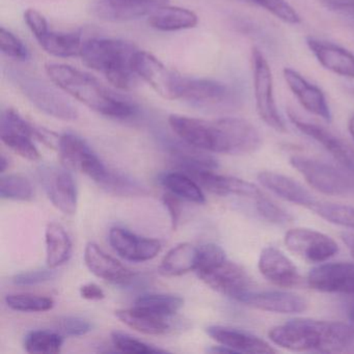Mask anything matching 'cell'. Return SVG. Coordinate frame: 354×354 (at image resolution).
<instances>
[{
	"label": "cell",
	"mask_w": 354,
	"mask_h": 354,
	"mask_svg": "<svg viewBox=\"0 0 354 354\" xmlns=\"http://www.w3.org/2000/svg\"><path fill=\"white\" fill-rule=\"evenodd\" d=\"M269 337L292 351L354 353V327L343 322L294 319L273 327Z\"/></svg>",
	"instance_id": "1"
},
{
	"label": "cell",
	"mask_w": 354,
	"mask_h": 354,
	"mask_svg": "<svg viewBox=\"0 0 354 354\" xmlns=\"http://www.w3.org/2000/svg\"><path fill=\"white\" fill-rule=\"evenodd\" d=\"M46 73L59 90L104 117L125 120L138 113L136 103L113 92L86 72L64 64H48Z\"/></svg>",
	"instance_id": "2"
},
{
	"label": "cell",
	"mask_w": 354,
	"mask_h": 354,
	"mask_svg": "<svg viewBox=\"0 0 354 354\" xmlns=\"http://www.w3.org/2000/svg\"><path fill=\"white\" fill-rule=\"evenodd\" d=\"M138 50L133 44L123 40L90 39L84 43L80 57L84 65L102 74L115 88L128 91L136 80L133 59Z\"/></svg>",
	"instance_id": "3"
},
{
	"label": "cell",
	"mask_w": 354,
	"mask_h": 354,
	"mask_svg": "<svg viewBox=\"0 0 354 354\" xmlns=\"http://www.w3.org/2000/svg\"><path fill=\"white\" fill-rule=\"evenodd\" d=\"M260 132L250 122L240 118H221L206 121V149L208 152L244 155L260 148Z\"/></svg>",
	"instance_id": "4"
},
{
	"label": "cell",
	"mask_w": 354,
	"mask_h": 354,
	"mask_svg": "<svg viewBox=\"0 0 354 354\" xmlns=\"http://www.w3.org/2000/svg\"><path fill=\"white\" fill-rule=\"evenodd\" d=\"M252 64L257 113L267 126L283 133L287 131V126L275 102L272 71L258 47H252Z\"/></svg>",
	"instance_id": "5"
},
{
	"label": "cell",
	"mask_w": 354,
	"mask_h": 354,
	"mask_svg": "<svg viewBox=\"0 0 354 354\" xmlns=\"http://www.w3.org/2000/svg\"><path fill=\"white\" fill-rule=\"evenodd\" d=\"M14 80L24 96L46 115L62 121H75L78 113L71 102L59 91L28 74L14 73Z\"/></svg>",
	"instance_id": "6"
},
{
	"label": "cell",
	"mask_w": 354,
	"mask_h": 354,
	"mask_svg": "<svg viewBox=\"0 0 354 354\" xmlns=\"http://www.w3.org/2000/svg\"><path fill=\"white\" fill-rule=\"evenodd\" d=\"M290 163L308 184L318 192L329 196L354 194V178L335 167L306 156H292Z\"/></svg>",
	"instance_id": "7"
},
{
	"label": "cell",
	"mask_w": 354,
	"mask_h": 354,
	"mask_svg": "<svg viewBox=\"0 0 354 354\" xmlns=\"http://www.w3.org/2000/svg\"><path fill=\"white\" fill-rule=\"evenodd\" d=\"M136 75L167 100H180L185 77L167 68L157 57L144 50L136 51L133 59Z\"/></svg>",
	"instance_id": "8"
},
{
	"label": "cell",
	"mask_w": 354,
	"mask_h": 354,
	"mask_svg": "<svg viewBox=\"0 0 354 354\" xmlns=\"http://www.w3.org/2000/svg\"><path fill=\"white\" fill-rule=\"evenodd\" d=\"M180 100L206 111H221L238 102L235 91L227 84L217 80L188 77L184 80Z\"/></svg>",
	"instance_id": "9"
},
{
	"label": "cell",
	"mask_w": 354,
	"mask_h": 354,
	"mask_svg": "<svg viewBox=\"0 0 354 354\" xmlns=\"http://www.w3.org/2000/svg\"><path fill=\"white\" fill-rule=\"evenodd\" d=\"M57 149L64 167L88 176L97 184L102 181L109 171L88 142L76 134L59 136Z\"/></svg>",
	"instance_id": "10"
},
{
	"label": "cell",
	"mask_w": 354,
	"mask_h": 354,
	"mask_svg": "<svg viewBox=\"0 0 354 354\" xmlns=\"http://www.w3.org/2000/svg\"><path fill=\"white\" fill-rule=\"evenodd\" d=\"M40 128L35 127L12 109H5L0 118V138L6 146L30 161L40 158L32 140H38Z\"/></svg>",
	"instance_id": "11"
},
{
	"label": "cell",
	"mask_w": 354,
	"mask_h": 354,
	"mask_svg": "<svg viewBox=\"0 0 354 354\" xmlns=\"http://www.w3.org/2000/svg\"><path fill=\"white\" fill-rule=\"evenodd\" d=\"M38 174L53 206L64 214H74L77 209V188L70 169L65 167L43 165Z\"/></svg>",
	"instance_id": "12"
},
{
	"label": "cell",
	"mask_w": 354,
	"mask_h": 354,
	"mask_svg": "<svg viewBox=\"0 0 354 354\" xmlns=\"http://www.w3.org/2000/svg\"><path fill=\"white\" fill-rule=\"evenodd\" d=\"M198 277L211 289L237 302H241L244 296L252 290V281L246 271L227 259L201 273Z\"/></svg>",
	"instance_id": "13"
},
{
	"label": "cell",
	"mask_w": 354,
	"mask_h": 354,
	"mask_svg": "<svg viewBox=\"0 0 354 354\" xmlns=\"http://www.w3.org/2000/svg\"><path fill=\"white\" fill-rule=\"evenodd\" d=\"M285 244L292 252L313 263L325 262L339 250L337 244L329 236L301 227L288 231Z\"/></svg>",
	"instance_id": "14"
},
{
	"label": "cell",
	"mask_w": 354,
	"mask_h": 354,
	"mask_svg": "<svg viewBox=\"0 0 354 354\" xmlns=\"http://www.w3.org/2000/svg\"><path fill=\"white\" fill-rule=\"evenodd\" d=\"M181 171L192 177L201 187L217 196H246L254 200L262 194V192L250 182L229 176L219 175L215 173L214 169L185 167Z\"/></svg>",
	"instance_id": "15"
},
{
	"label": "cell",
	"mask_w": 354,
	"mask_h": 354,
	"mask_svg": "<svg viewBox=\"0 0 354 354\" xmlns=\"http://www.w3.org/2000/svg\"><path fill=\"white\" fill-rule=\"evenodd\" d=\"M308 283L317 291L354 295V263L319 265L308 273Z\"/></svg>",
	"instance_id": "16"
},
{
	"label": "cell",
	"mask_w": 354,
	"mask_h": 354,
	"mask_svg": "<svg viewBox=\"0 0 354 354\" xmlns=\"http://www.w3.org/2000/svg\"><path fill=\"white\" fill-rule=\"evenodd\" d=\"M288 117H289L291 123L301 133L320 144L327 152L330 153L331 156L335 160L339 161L348 171L354 173V149H352L349 145L346 144L344 140L337 138L326 128L316 125V124L302 121L299 117H297L292 111H288Z\"/></svg>",
	"instance_id": "17"
},
{
	"label": "cell",
	"mask_w": 354,
	"mask_h": 354,
	"mask_svg": "<svg viewBox=\"0 0 354 354\" xmlns=\"http://www.w3.org/2000/svg\"><path fill=\"white\" fill-rule=\"evenodd\" d=\"M109 243L120 257L130 262L152 260L161 250L158 240L140 237L122 227L111 230Z\"/></svg>",
	"instance_id": "18"
},
{
	"label": "cell",
	"mask_w": 354,
	"mask_h": 354,
	"mask_svg": "<svg viewBox=\"0 0 354 354\" xmlns=\"http://www.w3.org/2000/svg\"><path fill=\"white\" fill-rule=\"evenodd\" d=\"M283 74L286 84L306 111L324 121L331 122L333 115L326 97L318 86L310 84L301 74L291 68H285Z\"/></svg>",
	"instance_id": "19"
},
{
	"label": "cell",
	"mask_w": 354,
	"mask_h": 354,
	"mask_svg": "<svg viewBox=\"0 0 354 354\" xmlns=\"http://www.w3.org/2000/svg\"><path fill=\"white\" fill-rule=\"evenodd\" d=\"M258 266L263 277L279 287H295L301 281L295 265L281 250L273 246L261 252Z\"/></svg>",
	"instance_id": "20"
},
{
	"label": "cell",
	"mask_w": 354,
	"mask_h": 354,
	"mask_svg": "<svg viewBox=\"0 0 354 354\" xmlns=\"http://www.w3.org/2000/svg\"><path fill=\"white\" fill-rule=\"evenodd\" d=\"M240 304L265 312L279 314H298L308 308V302L295 293L286 291H252L248 292Z\"/></svg>",
	"instance_id": "21"
},
{
	"label": "cell",
	"mask_w": 354,
	"mask_h": 354,
	"mask_svg": "<svg viewBox=\"0 0 354 354\" xmlns=\"http://www.w3.org/2000/svg\"><path fill=\"white\" fill-rule=\"evenodd\" d=\"M306 45L324 69L354 80V55L347 49L319 39L308 37Z\"/></svg>",
	"instance_id": "22"
},
{
	"label": "cell",
	"mask_w": 354,
	"mask_h": 354,
	"mask_svg": "<svg viewBox=\"0 0 354 354\" xmlns=\"http://www.w3.org/2000/svg\"><path fill=\"white\" fill-rule=\"evenodd\" d=\"M207 333L219 345L235 350L237 353H275L266 341L254 333L235 327L213 325L207 328Z\"/></svg>",
	"instance_id": "23"
},
{
	"label": "cell",
	"mask_w": 354,
	"mask_h": 354,
	"mask_svg": "<svg viewBox=\"0 0 354 354\" xmlns=\"http://www.w3.org/2000/svg\"><path fill=\"white\" fill-rule=\"evenodd\" d=\"M84 262L91 272L99 279L113 283H126L133 279L134 274L122 263L107 254L94 242L86 244Z\"/></svg>",
	"instance_id": "24"
},
{
	"label": "cell",
	"mask_w": 354,
	"mask_h": 354,
	"mask_svg": "<svg viewBox=\"0 0 354 354\" xmlns=\"http://www.w3.org/2000/svg\"><path fill=\"white\" fill-rule=\"evenodd\" d=\"M258 180L267 189L292 204L312 209L318 202L304 186L281 174L261 171L258 175Z\"/></svg>",
	"instance_id": "25"
},
{
	"label": "cell",
	"mask_w": 354,
	"mask_h": 354,
	"mask_svg": "<svg viewBox=\"0 0 354 354\" xmlns=\"http://www.w3.org/2000/svg\"><path fill=\"white\" fill-rule=\"evenodd\" d=\"M154 10L134 0H97L93 12L99 19L126 22L150 15Z\"/></svg>",
	"instance_id": "26"
},
{
	"label": "cell",
	"mask_w": 354,
	"mask_h": 354,
	"mask_svg": "<svg viewBox=\"0 0 354 354\" xmlns=\"http://www.w3.org/2000/svg\"><path fill=\"white\" fill-rule=\"evenodd\" d=\"M148 17L149 24L160 32L190 30L198 24V16L194 12L167 5L157 8Z\"/></svg>",
	"instance_id": "27"
},
{
	"label": "cell",
	"mask_w": 354,
	"mask_h": 354,
	"mask_svg": "<svg viewBox=\"0 0 354 354\" xmlns=\"http://www.w3.org/2000/svg\"><path fill=\"white\" fill-rule=\"evenodd\" d=\"M115 316L130 328L145 335H165L169 328L167 317L159 316L136 306L133 308L115 310Z\"/></svg>",
	"instance_id": "28"
},
{
	"label": "cell",
	"mask_w": 354,
	"mask_h": 354,
	"mask_svg": "<svg viewBox=\"0 0 354 354\" xmlns=\"http://www.w3.org/2000/svg\"><path fill=\"white\" fill-rule=\"evenodd\" d=\"M46 263L49 268H57L69 261L72 242L65 227L57 223H48L45 232Z\"/></svg>",
	"instance_id": "29"
},
{
	"label": "cell",
	"mask_w": 354,
	"mask_h": 354,
	"mask_svg": "<svg viewBox=\"0 0 354 354\" xmlns=\"http://www.w3.org/2000/svg\"><path fill=\"white\" fill-rule=\"evenodd\" d=\"M198 248L190 243L178 244L161 261L159 272L165 277H179L196 268Z\"/></svg>",
	"instance_id": "30"
},
{
	"label": "cell",
	"mask_w": 354,
	"mask_h": 354,
	"mask_svg": "<svg viewBox=\"0 0 354 354\" xmlns=\"http://www.w3.org/2000/svg\"><path fill=\"white\" fill-rule=\"evenodd\" d=\"M38 42L49 55L64 59L80 57L84 43L80 32H49L39 39Z\"/></svg>",
	"instance_id": "31"
},
{
	"label": "cell",
	"mask_w": 354,
	"mask_h": 354,
	"mask_svg": "<svg viewBox=\"0 0 354 354\" xmlns=\"http://www.w3.org/2000/svg\"><path fill=\"white\" fill-rule=\"evenodd\" d=\"M160 181L161 184L169 190V192L175 194L181 200L198 205L204 204L206 202L202 187L183 171L182 173L174 171V173L165 174L161 178Z\"/></svg>",
	"instance_id": "32"
},
{
	"label": "cell",
	"mask_w": 354,
	"mask_h": 354,
	"mask_svg": "<svg viewBox=\"0 0 354 354\" xmlns=\"http://www.w3.org/2000/svg\"><path fill=\"white\" fill-rule=\"evenodd\" d=\"M98 185L113 196H138L148 194L147 187L140 182L119 171H107L106 175Z\"/></svg>",
	"instance_id": "33"
},
{
	"label": "cell",
	"mask_w": 354,
	"mask_h": 354,
	"mask_svg": "<svg viewBox=\"0 0 354 354\" xmlns=\"http://www.w3.org/2000/svg\"><path fill=\"white\" fill-rule=\"evenodd\" d=\"M134 306L167 318L181 310L184 300L173 294H148L138 297Z\"/></svg>",
	"instance_id": "34"
},
{
	"label": "cell",
	"mask_w": 354,
	"mask_h": 354,
	"mask_svg": "<svg viewBox=\"0 0 354 354\" xmlns=\"http://www.w3.org/2000/svg\"><path fill=\"white\" fill-rule=\"evenodd\" d=\"M64 345V335L47 330H35L24 339V348L30 353H59Z\"/></svg>",
	"instance_id": "35"
},
{
	"label": "cell",
	"mask_w": 354,
	"mask_h": 354,
	"mask_svg": "<svg viewBox=\"0 0 354 354\" xmlns=\"http://www.w3.org/2000/svg\"><path fill=\"white\" fill-rule=\"evenodd\" d=\"M312 210L333 225L354 230V207L333 203L317 202Z\"/></svg>",
	"instance_id": "36"
},
{
	"label": "cell",
	"mask_w": 354,
	"mask_h": 354,
	"mask_svg": "<svg viewBox=\"0 0 354 354\" xmlns=\"http://www.w3.org/2000/svg\"><path fill=\"white\" fill-rule=\"evenodd\" d=\"M0 196L5 200L28 202L34 198V188L30 180L26 179L24 176H1Z\"/></svg>",
	"instance_id": "37"
},
{
	"label": "cell",
	"mask_w": 354,
	"mask_h": 354,
	"mask_svg": "<svg viewBox=\"0 0 354 354\" xmlns=\"http://www.w3.org/2000/svg\"><path fill=\"white\" fill-rule=\"evenodd\" d=\"M6 304L12 310L24 313H42L55 306L53 298L34 294H11L6 297Z\"/></svg>",
	"instance_id": "38"
},
{
	"label": "cell",
	"mask_w": 354,
	"mask_h": 354,
	"mask_svg": "<svg viewBox=\"0 0 354 354\" xmlns=\"http://www.w3.org/2000/svg\"><path fill=\"white\" fill-rule=\"evenodd\" d=\"M250 3L263 8L285 24L296 26L301 21L299 14L288 3L287 0H250Z\"/></svg>",
	"instance_id": "39"
},
{
	"label": "cell",
	"mask_w": 354,
	"mask_h": 354,
	"mask_svg": "<svg viewBox=\"0 0 354 354\" xmlns=\"http://www.w3.org/2000/svg\"><path fill=\"white\" fill-rule=\"evenodd\" d=\"M111 342L118 351L124 352V353L150 354L165 352V350L149 345L140 339H134L127 333H120V331H113L111 333Z\"/></svg>",
	"instance_id": "40"
},
{
	"label": "cell",
	"mask_w": 354,
	"mask_h": 354,
	"mask_svg": "<svg viewBox=\"0 0 354 354\" xmlns=\"http://www.w3.org/2000/svg\"><path fill=\"white\" fill-rule=\"evenodd\" d=\"M227 259L225 250L214 243L203 244L198 248V256H196V274L205 272L209 269L218 265Z\"/></svg>",
	"instance_id": "41"
},
{
	"label": "cell",
	"mask_w": 354,
	"mask_h": 354,
	"mask_svg": "<svg viewBox=\"0 0 354 354\" xmlns=\"http://www.w3.org/2000/svg\"><path fill=\"white\" fill-rule=\"evenodd\" d=\"M0 47L3 55L17 61H28L30 55L28 47L16 35L1 28L0 30Z\"/></svg>",
	"instance_id": "42"
},
{
	"label": "cell",
	"mask_w": 354,
	"mask_h": 354,
	"mask_svg": "<svg viewBox=\"0 0 354 354\" xmlns=\"http://www.w3.org/2000/svg\"><path fill=\"white\" fill-rule=\"evenodd\" d=\"M254 201H256V208L259 214L266 221L277 225H286L292 221V216L287 211L277 206L264 194H261L258 198H254Z\"/></svg>",
	"instance_id": "43"
},
{
	"label": "cell",
	"mask_w": 354,
	"mask_h": 354,
	"mask_svg": "<svg viewBox=\"0 0 354 354\" xmlns=\"http://www.w3.org/2000/svg\"><path fill=\"white\" fill-rule=\"evenodd\" d=\"M57 331L64 337H82L92 330L90 321L80 316H64L57 321Z\"/></svg>",
	"instance_id": "44"
},
{
	"label": "cell",
	"mask_w": 354,
	"mask_h": 354,
	"mask_svg": "<svg viewBox=\"0 0 354 354\" xmlns=\"http://www.w3.org/2000/svg\"><path fill=\"white\" fill-rule=\"evenodd\" d=\"M55 277V272L53 268L38 269V270L26 271V272L18 273L14 275V285L20 287H28V286H36L39 283H46L51 281Z\"/></svg>",
	"instance_id": "45"
},
{
	"label": "cell",
	"mask_w": 354,
	"mask_h": 354,
	"mask_svg": "<svg viewBox=\"0 0 354 354\" xmlns=\"http://www.w3.org/2000/svg\"><path fill=\"white\" fill-rule=\"evenodd\" d=\"M24 20H26L28 28H30V32L37 40L50 32L46 18L37 10H26V13H24Z\"/></svg>",
	"instance_id": "46"
},
{
	"label": "cell",
	"mask_w": 354,
	"mask_h": 354,
	"mask_svg": "<svg viewBox=\"0 0 354 354\" xmlns=\"http://www.w3.org/2000/svg\"><path fill=\"white\" fill-rule=\"evenodd\" d=\"M180 200L181 198H178L175 194L167 192L165 194L162 198L163 204H165V208L167 209L169 217H171V227L173 230H176L179 225L180 217H181V204H180Z\"/></svg>",
	"instance_id": "47"
},
{
	"label": "cell",
	"mask_w": 354,
	"mask_h": 354,
	"mask_svg": "<svg viewBox=\"0 0 354 354\" xmlns=\"http://www.w3.org/2000/svg\"><path fill=\"white\" fill-rule=\"evenodd\" d=\"M80 295L88 300H102L105 298V293L98 285L94 283H86L80 288Z\"/></svg>",
	"instance_id": "48"
},
{
	"label": "cell",
	"mask_w": 354,
	"mask_h": 354,
	"mask_svg": "<svg viewBox=\"0 0 354 354\" xmlns=\"http://www.w3.org/2000/svg\"><path fill=\"white\" fill-rule=\"evenodd\" d=\"M324 3L333 9L354 10V0H324Z\"/></svg>",
	"instance_id": "49"
},
{
	"label": "cell",
	"mask_w": 354,
	"mask_h": 354,
	"mask_svg": "<svg viewBox=\"0 0 354 354\" xmlns=\"http://www.w3.org/2000/svg\"><path fill=\"white\" fill-rule=\"evenodd\" d=\"M134 1H138V3L148 6L151 9L155 10L157 9V8L167 5L169 0H134Z\"/></svg>",
	"instance_id": "50"
},
{
	"label": "cell",
	"mask_w": 354,
	"mask_h": 354,
	"mask_svg": "<svg viewBox=\"0 0 354 354\" xmlns=\"http://www.w3.org/2000/svg\"><path fill=\"white\" fill-rule=\"evenodd\" d=\"M342 239L344 243L347 245L348 250L351 252L352 257L354 258V234L343 233L342 234Z\"/></svg>",
	"instance_id": "51"
},
{
	"label": "cell",
	"mask_w": 354,
	"mask_h": 354,
	"mask_svg": "<svg viewBox=\"0 0 354 354\" xmlns=\"http://www.w3.org/2000/svg\"><path fill=\"white\" fill-rule=\"evenodd\" d=\"M8 167H9V159H7V157L3 155L1 159H0V171H1V174L5 173Z\"/></svg>",
	"instance_id": "52"
},
{
	"label": "cell",
	"mask_w": 354,
	"mask_h": 354,
	"mask_svg": "<svg viewBox=\"0 0 354 354\" xmlns=\"http://www.w3.org/2000/svg\"><path fill=\"white\" fill-rule=\"evenodd\" d=\"M348 129H349L350 134L354 140V115L350 118L349 123H348Z\"/></svg>",
	"instance_id": "53"
},
{
	"label": "cell",
	"mask_w": 354,
	"mask_h": 354,
	"mask_svg": "<svg viewBox=\"0 0 354 354\" xmlns=\"http://www.w3.org/2000/svg\"><path fill=\"white\" fill-rule=\"evenodd\" d=\"M350 317H351L352 320L354 321V306L352 308L351 312H350Z\"/></svg>",
	"instance_id": "54"
}]
</instances>
